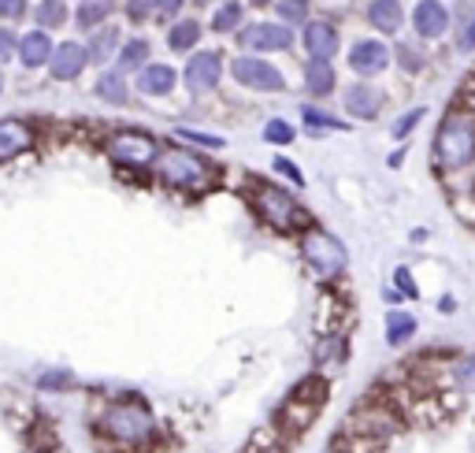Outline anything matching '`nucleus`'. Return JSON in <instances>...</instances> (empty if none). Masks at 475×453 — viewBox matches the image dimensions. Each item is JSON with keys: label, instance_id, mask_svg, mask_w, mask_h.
<instances>
[{"label": "nucleus", "instance_id": "1", "mask_svg": "<svg viewBox=\"0 0 475 453\" xmlns=\"http://www.w3.org/2000/svg\"><path fill=\"white\" fill-rule=\"evenodd\" d=\"M475 160V112L453 108L434 134V167L438 171H464Z\"/></svg>", "mask_w": 475, "mask_h": 453}, {"label": "nucleus", "instance_id": "2", "mask_svg": "<svg viewBox=\"0 0 475 453\" xmlns=\"http://www.w3.org/2000/svg\"><path fill=\"white\" fill-rule=\"evenodd\" d=\"M100 431L119 446H145L152 438V431H156V420H152V412H149L145 401L123 398V401H115V405L104 409Z\"/></svg>", "mask_w": 475, "mask_h": 453}, {"label": "nucleus", "instance_id": "3", "mask_svg": "<svg viewBox=\"0 0 475 453\" xmlns=\"http://www.w3.org/2000/svg\"><path fill=\"white\" fill-rule=\"evenodd\" d=\"M249 204H253V212L260 216V223L268 230H275V235H297V230L308 223V216L301 212L297 197L279 190V186L260 183L253 193H249Z\"/></svg>", "mask_w": 475, "mask_h": 453}, {"label": "nucleus", "instance_id": "4", "mask_svg": "<svg viewBox=\"0 0 475 453\" xmlns=\"http://www.w3.org/2000/svg\"><path fill=\"white\" fill-rule=\"evenodd\" d=\"M297 249H301V261L312 268V275H320L327 282L338 279L341 271H346V264H349L346 245H341L334 235H327L323 227H305V230H301Z\"/></svg>", "mask_w": 475, "mask_h": 453}, {"label": "nucleus", "instance_id": "5", "mask_svg": "<svg viewBox=\"0 0 475 453\" xmlns=\"http://www.w3.org/2000/svg\"><path fill=\"white\" fill-rule=\"evenodd\" d=\"M156 175H160V183L175 186V190H204L212 186V167H208L201 157H193L190 149H160V157H156Z\"/></svg>", "mask_w": 475, "mask_h": 453}, {"label": "nucleus", "instance_id": "6", "mask_svg": "<svg viewBox=\"0 0 475 453\" xmlns=\"http://www.w3.org/2000/svg\"><path fill=\"white\" fill-rule=\"evenodd\" d=\"M108 157L119 167H134V171H145L149 164H156L160 157V141L145 131H119L108 138Z\"/></svg>", "mask_w": 475, "mask_h": 453}, {"label": "nucleus", "instance_id": "7", "mask_svg": "<svg viewBox=\"0 0 475 453\" xmlns=\"http://www.w3.org/2000/svg\"><path fill=\"white\" fill-rule=\"evenodd\" d=\"M230 74H234L238 86L260 89V93H282L286 89V79L279 74V67H271V63L260 60V56H234Z\"/></svg>", "mask_w": 475, "mask_h": 453}, {"label": "nucleus", "instance_id": "8", "mask_svg": "<svg viewBox=\"0 0 475 453\" xmlns=\"http://www.w3.org/2000/svg\"><path fill=\"white\" fill-rule=\"evenodd\" d=\"M238 45L249 48V53H282V48L294 45V30L282 27V22H249V27L238 30Z\"/></svg>", "mask_w": 475, "mask_h": 453}, {"label": "nucleus", "instance_id": "9", "mask_svg": "<svg viewBox=\"0 0 475 453\" xmlns=\"http://www.w3.org/2000/svg\"><path fill=\"white\" fill-rule=\"evenodd\" d=\"M223 79V56L216 48H208V53H193L186 71H182V82H186L190 93H212Z\"/></svg>", "mask_w": 475, "mask_h": 453}, {"label": "nucleus", "instance_id": "10", "mask_svg": "<svg viewBox=\"0 0 475 453\" xmlns=\"http://www.w3.org/2000/svg\"><path fill=\"white\" fill-rule=\"evenodd\" d=\"M393 53L386 48V41H375V37H364V41H353L349 48V67L356 79H372V74L390 67Z\"/></svg>", "mask_w": 475, "mask_h": 453}, {"label": "nucleus", "instance_id": "11", "mask_svg": "<svg viewBox=\"0 0 475 453\" xmlns=\"http://www.w3.org/2000/svg\"><path fill=\"white\" fill-rule=\"evenodd\" d=\"M323 405H312V401H301L289 394L282 401V409L275 412V431H279L282 438H294V435H305L308 427L315 424V416H320Z\"/></svg>", "mask_w": 475, "mask_h": 453}, {"label": "nucleus", "instance_id": "12", "mask_svg": "<svg viewBox=\"0 0 475 453\" xmlns=\"http://www.w3.org/2000/svg\"><path fill=\"white\" fill-rule=\"evenodd\" d=\"M86 67H89V60H86V45H78V41H60V45H52L48 74H52L56 82H74Z\"/></svg>", "mask_w": 475, "mask_h": 453}, {"label": "nucleus", "instance_id": "13", "mask_svg": "<svg viewBox=\"0 0 475 453\" xmlns=\"http://www.w3.org/2000/svg\"><path fill=\"white\" fill-rule=\"evenodd\" d=\"M301 41H305L308 60H331L338 53V27H334V22H327V19H308Z\"/></svg>", "mask_w": 475, "mask_h": 453}, {"label": "nucleus", "instance_id": "14", "mask_svg": "<svg viewBox=\"0 0 475 453\" xmlns=\"http://www.w3.org/2000/svg\"><path fill=\"white\" fill-rule=\"evenodd\" d=\"M412 27H416L419 37L434 41V37H442L450 30V8H445L442 0H419L412 8Z\"/></svg>", "mask_w": 475, "mask_h": 453}, {"label": "nucleus", "instance_id": "15", "mask_svg": "<svg viewBox=\"0 0 475 453\" xmlns=\"http://www.w3.org/2000/svg\"><path fill=\"white\" fill-rule=\"evenodd\" d=\"M34 149V126L26 119H0V164Z\"/></svg>", "mask_w": 475, "mask_h": 453}, {"label": "nucleus", "instance_id": "16", "mask_svg": "<svg viewBox=\"0 0 475 453\" xmlns=\"http://www.w3.org/2000/svg\"><path fill=\"white\" fill-rule=\"evenodd\" d=\"M382 105H386V93L372 82H356L346 89V112L356 115V119H375Z\"/></svg>", "mask_w": 475, "mask_h": 453}, {"label": "nucleus", "instance_id": "17", "mask_svg": "<svg viewBox=\"0 0 475 453\" xmlns=\"http://www.w3.org/2000/svg\"><path fill=\"white\" fill-rule=\"evenodd\" d=\"M175 86H178V74L171 63H145L134 79V89L145 97H167Z\"/></svg>", "mask_w": 475, "mask_h": 453}, {"label": "nucleus", "instance_id": "18", "mask_svg": "<svg viewBox=\"0 0 475 453\" xmlns=\"http://www.w3.org/2000/svg\"><path fill=\"white\" fill-rule=\"evenodd\" d=\"M15 56H19V63H22L26 71L45 67L48 56H52V37H48V30H26V34H19Z\"/></svg>", "mask_w": 475, "mask_h": 453}, {"label": "nucleus", "instance_id": "19", "mask_svg": "<svg viewBox=\"0 0 475 453\" xmlns=\"http://www.w3.org/2000/svg\"><path fill=\"white\" fill-rule=\"evenodd\" d=\"M367 27L393 37L405 27V11H401V0H372L367 4Z\"/></svg>", "mask_w": 475, "mask_h": 453}, {"label": "nucleus", "instance_id": "20", "mask_svg": "<svg viewBox=\"0 0 475 453\" xmlns=\"http://www.w3.org/2000/svg\"><path fill=\"white\" fill-rule=\"evenodd\" d=\"M119 45H123V37H119V27H97L93 37H89V45H86V60L89 63H97V67H104L108 60H115L119 53Z\"/></svg>", "mask_w": 475, "mask_h": 453}, {"label": "nucleus", "instance_id": "21", "mask_svg": "<svg viewBox=\"0 0 475 453\" xmlns=\"http://www.w3.org/2000/svg\"><path fill=\"white\" fill-rule=\"evenodd\" d=\"M334 67H331V60H308L305 63V89L312 97H331L334 93Z\"/></svg>", "mask_w": 475, "mask_h": 453}, {"label": "nucleus", "instance_id": "22", "mask_svg": "<svg viewBox=\"0 0 475 453\" xmlns=\"http://www.w3.org/2000/svg\"><path fill=\"white\" fill-rule=\"evenodd\" d=\"M149 56H152L149 41H145V37H130V41H123V45H119V53H115V71L119 74L141 71L145 63H149Z\"/></svg>", "mask_w": 475, "mask_h": 453}, {"label": "nucleus", "instance_id": "23", "mask_svg": "<svg viewBox=\"0 0 475 453\" xmlns=\"http://www.w3.org/2000/svg\"><path fill=\"white\" fill-rule=\"evenodd\" d=\"M93 93L104 100V105H126V100H130V86H126V79L119 71H104L97 79V86H93Z\"/></svg>", "mask_w": 475, "mask_h": 453}, {"label": "nucleus", "instance_id": "24", "mask_svg": "<svg viewBox=\"0 0 475 453\" xmlns=\"http://www.w3.org/2000/svg\"><path fill=\"white\" fill-rule=\"evenodd\" d=\"M197 41H201V22H197V19H178L175 27L167 30L171 53H193Z\"/></svg>", "mask_w": 475, "mask_h": 453}, {"label": "nucleus", "instance_id": "25", "mask_svg": "<svg viewBox=\"0 0 475 453\" xmlns=\"http://www.w3.org/2000/svg\"><path fill=\"white\" fill-rule=\"evenodd\" d=\"M34 19H37V30H60V27H67L71 8H67V0H41L34 8Z\"/></svg>", "mask_w": 475, "mask_h": 453}, {"label": "nucleus", "instance_id": "26", "mask_svg": "<svg viewBox=\"0 0 475 453\" xmlns=\"http://www.w3.org/2000/svg\"><path fill=\"white\" fill-rule=\"evenodd\" d=\"M112 15V0H82L74 8V27L78 30H97L104 27V19Z\"/></svg>", "mask_w": 475, "mask_h": 453}, {"label": "nucleus", "instance_id": "27", "mask_svg": "<svg viewBox=\"0 0 475 453\" xmlns=\"http://www.w3.org/2000/svg\"><path fill=\"white\" fill-rule=\"evenodd\" d=\"M353 424H356L360 435H390L393 431V416L386 409H360L353 416Z\"/></svg>", "mask_w": 475, "mask_h": 453}, {"label": "nucleus", "instance_id": "28", "mask_svg": "<svg viewBox=\"0 0 475 453\" xmlns=\"http://www.w3.org/2000/svg\"><path fill=\"white\" fill-rule=\"evenodd\" d=\"M416 334V316H408V313H386V342L390 346H405L408 339Z\"/></svg>", "mask_w": 475, "mask_h": 453}, {"label": "nucleus", "instance_id": "29", "mask_svg": "<svg viewBox=\"0 0 475 453\" xmlns=\"http://www.w3.org/2000/svg\"><path fill=\"white\" fill-rule=\"evenodd\" d=\"M301 123H305L308 131H349L346 119H334L331 112H323L315 105H301Z\"/></svg>", "mask_w": 475, "mask_h": 453}, {"label": "nucleus", "instance_id": "30", "mask_svg": "<svg viewBox=\"0 0 475 453\" xmlns=\"http://www.w3.org/2000/svg\"><path fill=\"white\" fill-rule=\"evenodd\" d=\"M346 349H349V342H346V334H327V339L315 346V360H320V365H341V360H346Z\"/></svg>", "mask_w": 475, "mask_h": 453}, {"label": "nucleus", "instance_id": "31", "mask_svg": "<svg viewBox=\"0 0 475 453\" xmlns=\"http://www.w3.org/2000/svg\"><path fill=\"white\" fill-rule=\"evenodd\" d=\"M242 15H245V8L238 4V0H227V4H219L216 8V15H212V30L216 34H230L242 27Z\"/></svg>", "mask_w": 475, "mask_h": 453}, {"label": "nucleus", "instance_id": "32", "mask_svg": "<svg viewBox=\"0 0 475 453\" xmlns=\"http://www.w3.org/2000/svg\"><path fill=\"white\" fill-rule=\"evenodd\" d=\"M275 8H279V19H282V27H305L308 22V0H275Z\"/></svg>", "mask_w": 475, "mask_h": 453}, {"label": "nucleus", "instance_id": "33", "mask_svg": "<svg viewBox=\"0 0 475 453\" xmlns=\"http://www.w3.org/2000/svg\"><path fill=\"white\" fill-rule=\"evenodd\" d=\"M263 141H268V145H289V141H294V126L286 119H268L263 123Z\"/></svg>", "mask_w": 475, "mask_h": 453}, {"label": "nucleus", "instance_id": "34", "mask_svg": "<svg viewBox=\"0 0 475 453\" xmlns=\"http://www.w3.org/2000/svg\"><path fill=\"white\" fill-rule=\"evenodd\" d=\"M424 115H427V108L424 105H419V108H408L405 115H401V119H393V126H390V134L393 138H408V134H412L416 131V126H419V119H424Z\"/></svg>", "mask_w": 475, "mask_h": 453}, {"label": "nucleus", "instance_id": "35", "mask_svg": "<svg viewBox=\"0 0 475 453\" xmlns=\"http://www.w3.org/2000/svg\"><path fill=\"white\" fill-rule=\"evenodd\" d=\"M175 138H182V141H193V145H201V149H223V145H227V141H223L219 134L190 131V126H178V131H175Z\"/></svg>", "mask_w": 475, "mask_h": 453}, {"label": "nucleus", "instance_id": "36", "mask_svg": "<svg viewBox=\"0 0 475 453\" xmlns=\"http://www.w3.org/2000/svg\"><path fill=\"white\" fill-rule=\"evenodd\" d=\"M453 379H457L460 386H468V390H475V353L457 360V365H453Z\"/></svg>", "mask_w": 475, "mask_h": 453}, {"label": "nucleus", "instance_id": "37", "mask_svg": "<svg viewBox=\"0 0 475 453\" xmlns=\"http://www.w3.org/2000/svg\"><path fill=\"white\" fill-rule=\"evenodd\" d=\"M15 45H19L15 30H11V27H0V67L15 60Z\"/></svg>", "mask_w": 475, "mask_h": 453}, {"label": "nucleus", "instance_id": "38", "mask_svg": "<svg viewBox=\"0 0 475 453\" xmlns=\"http://www.w3.org/2000/svg\"><path fill=\"white\" fill-rule=\"evenodd\" d=\"M37 386H41V390H67V386H74V379L67 372H45L41 379H37Z\"/></svg>", "mask_w": 475, "mask_h": 453}, {"label": "nucleus", "instance_id": "39", "mask_svg": "<svg viewBox=\"0 0 475 453\" xmlns=\"http://www.w3.org/2000/svg\"><path fill=\"white\" fill-rule=\"evenodd\" d=\"M271 167H275V171H279L282 178H289V183H297V190L305 186V175H301V167H297L294 160H286V157H275V164H271Z\"/></svg>", "mask_w": 475, "mask_h": 453}, {"label": "nucleus", "instance_id": "40", "mask_svg": "<svg viewBox=\"0 0 475 453\" xmlns=\"http://www.w3.org/2000/svg\"><path fill=\"white\" fill-rule=\"evenodd\" d=\"M26 11H30V4H26V0H0V19H8V22L22 19Z\"/></svg>", "mask_w": 475, "mask_h": 453}, {"label": "nucleus", "instance_id": "41", "mask_svg": "<svg viewBox=\"0 0 475 453\" xmlns=\"http://www.w3.org/2000/svg\"><path fill=\"white\" fill-rule=\"evenodd\" d=\"M393 290H401V297H419L412 275H408V268H398V271H393Z\"/></svg>", "mask_w": 475, "mask_h": 453}, {"label": "nucleus", "instance_id": "42", "mask_svg": "<svg viewBox=\"0 0 475 453\" xmlns=\"http://www.w3.org/2000/svg\"><path fill=\"white\" fill-rule=\"evenodd\" d=\"M401 67L405 71H419V67H424V53H419V48H412V45H401Z\"/></svg>", "mask_w": 475, "mask_h": 453}, {"label": "nucleus", "instance_id": "43", "mask_svg": "<svg viewBox=\"0 0 475 453\" xmlns=\"http://www.w3.org/2000/svg\"><path fill=\"white\" fill-rule=\"evenodd\" d=\"M126 15L141 22V19H149L152 15V0H126Z\"/></svg>", "mask_w": 475, "mask_h": 453}, {"label": "nucleus", "instance_id": "44", "mask_svg": "<svg viewBox=\"0 0 475 453\" xmlns=\"http://www.w3.org/2000/svg\"><path fill=\"white\" fill-rule=\"evenodd\" d=\"M186 4V0H152V15H164V19H171V15H178V8Z\"/></svg>", "mask_w": 475, "mask_h": 453}, {"label": "nucleus", "instance_id": "45", "mask_svg": "<svg viewBox=\"0 0 475 453\" xmlns=\"http://www.w3.org/2000/svg\"><path fill=\"white\" fill-rule=\"evenodd\" d=\"M457 45H460V53H471L475 48V15L468 19V27L460 30V37H457Z\"/></svg>", "mask_w": 475, "mask_h": 453}, {"label": "nucleus", "instance_id": "46", "mask_svg": "<svg viewBox=\"0 0 475 453\" xmlns=\"http://www.w3.org/2000/svg\"><path fill=\"white\" fill-rule=\"evenodd\" d=\"M382 301L398 305V301H401V290H393V287H386V290H382Z\"/></svg>", "mask_w": 475, "mask_h": 453}, {"label": "nucleus", "instance_id": "47", "mask_svg": "<svg viewBox=\"0 0 475 453\" xmlns=\"http://www.w3.org/2000/svg\"><path fill=\"white\" fill-rule=\"evenodd\" d=\"M438 308H442V313H453V308H457V301H453V297H442V301H438Z\"/></svg>", "mask_w": 475, "mask_h": 453}, {"label": "nucleus", "instance_id": "48", "mask_svg": "<svg viewBox=\"0 0 475 453\" xmlns=\"http://www.w3.org/2000/svg\"><path fill=\"white\" fill-rule=\"evenodd\" d=\"M253 4H256V8H268V4H275V0H253Z\"/></svg>", "mask_w": 475, "mask_h": 453}, {"label": "nucleus", "instance_id": "49", "mask_svg": "<svg viewBox=\"0 0 475 453\" xmlns=\"http://www.w3.org/2000/svg\"><path fill=\"white\" fill-rule=\"evenodd\" d=\"M0 89H4V71H0Z\"/></svg>", "mask_w": 475, "mask_h": 453}, {"label": "nucleus", "instance_id": "50", "mask_svg": "<svg viewBox=\"0 0 475 453\" xmlns=\"http://www.w3.org/2000/svg\"><path fill=\"white\" fill-rule=\"evenodd\" d=\"M331 453H338V449H331Z\"/></svg>", "mask_w": 475, "mask_h": 453}]
</instances>
